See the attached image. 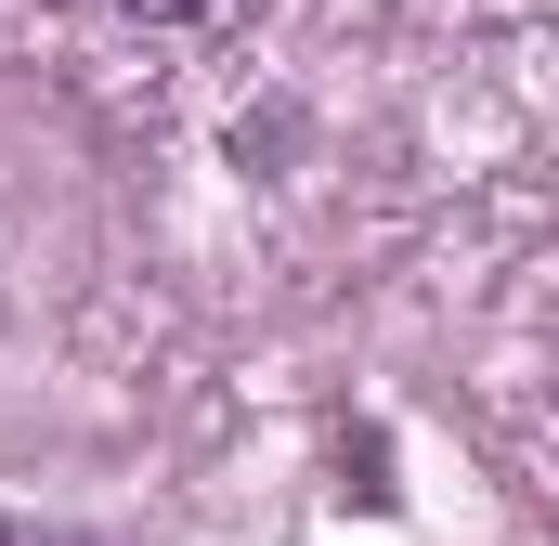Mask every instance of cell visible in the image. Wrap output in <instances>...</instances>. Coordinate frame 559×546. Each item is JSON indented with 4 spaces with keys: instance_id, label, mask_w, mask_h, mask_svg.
Listing matches in <instances>:
<instances>
[{
    "instance_id": "6da1fadb",
    "label": "cell",
    "mask_w": 559,
    "mask_h": 546,
    "mask_svg": "<svg viewBox=\"0 0 559 546\" xmlns=\"http://www.w3.org/2000/svg\"><path fill=\"white\" fill-rule=\"evenodd\" d=\"M131 13H156V26H169V13H209V0H131Z\"/></svg>"
},
{
    "instance_id": "7a4b0ae2",
    "label": "cell",
    "mask_w": 559,
    "mask_h": 546,
    "mask_svg": "<svg viewBox=\"0 0 559 546\" xmlns=\"http://www.w3.org/2000/svg\"><path fill=\"white\" fill-rule=\"evenodd\" d=\"M0 546H39V534H0Z\"/></svg>"
}]
</instances>
